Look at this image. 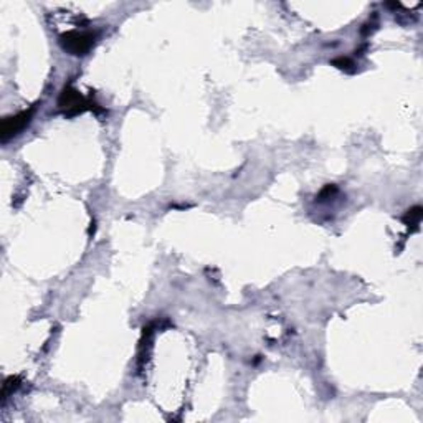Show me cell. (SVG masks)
<instances>
[{
	"mask_svg": "<svg viewBox=\"0 0 423 423\" xmlns=\"http://www.w3.org/2000/svg\"><path fill=\"white\" fill-rule=\"evenodd\" d=\"M96 42V33L94 32H79V30H72V32L63 33L60 37V45L64 52L74 57H84L89 53V50L94 47Z\"/></svg>",
	"mask_w": 423,
	"mask_h": 423,
	"instance_id": "1",
	"label": "cell"
},
{
	"mask_svg": "<svg viewBox=\"0 0 423 423\" xmlns=\"http://www.w3.org/2000/svg\"><path fill=\"white\" fill-rule=\"evenodd\" d=\"M96 104L89 101V99L83 98L77 89L64 88L58 99V108L64 113V116H77V114L86 111V109H93Z\"/></svg>",
	"mask_w": 423,
	"mask_h": 423,
	"instance_id": "2",
	"label": "cell"
},
{
	"mask_svg": "<svg viewBox=\"0 0 423 423\" xmlns=\"http://www.w3.org/2000/svg\"><path fill=\"white\" fill-rule=\"evenodd\" d=\"M33 113H35V106L27 109V111L15 114V116L5 118L2 121V126H0V136H2V141L5 142L9 141L10 137L18 136V134L28 126L30 121H32Z\"/></svg>",
	"mask_w": 423,
	"mask_h": 423,
	"instance_id": "3",
	"label": "cell"
},
{
	"mask_svg": "<svg viewBox=\"0 0 423 423\" xmlns=\"http://www.w3.org/2000/svg\"><path fill=\"white\" fill-rule=\"evenodd\" d=\"M422 217H423L422 207H414V208H410L409 212H407V215L404 217V222H405L409 227L412 225V227L419 228L420 222H422Z\"/></svg>",
	"mask_w": 423,
	"mask_h": 423,
	"instance_id": "4",
	"label": "cell"
},
{
	"mask_svg": "<svg viewBox=\"0 0 423 423\" xmlns=\"http://www.w3.org/2000/svg\"><path fill=\"white\" fill-rule=\"evenodd\" d=\"M18 377H9L7 380H5V384H4V389H2V395H4V399H7V395L9 394H12V392L17 389V387L20 385L18 384Z\"/></svg>",
	"mask_w": 423,
	"mask_h": 423,
	"instance_id": "5",
	"label": "cell"
}]
</instances>
